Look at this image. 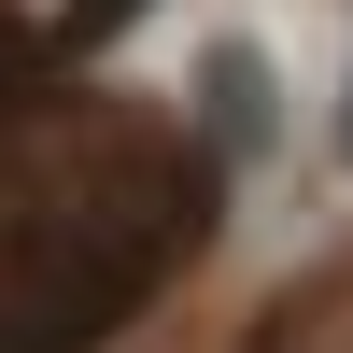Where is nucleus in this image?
I'll list each match as a JSON object with an SVG mask.
<instances>
[{"label":"nucleus","mask_w":353,"mask_h":353,"mask_svg":"<svg viewBox=\"0 0 353 353\" xmlns=\"http://www.w3.org/2000/svg\"><path fill=\"white\" fill-rule=\"evenodd\" d=\"M141 0H0V71H57V57H85L99 28H128Z\"/></svg>","instance_id":"obj_2"},{"label":"nucleus","mask_w":353,"mask_h":353,"mask_svg":"<svg viewBox=\"0 0 353 353\" xmlns=\"http://www.w3.org/2000/svg\"><path fill=\"white\" fill-rule=\"evenodd\" d=\"M198 99H212V156H254V141H269V71H254L241 43L198 71Z\"/></svg>","instance_id":"obj_3"},{"label":"nucleus","mask_w":353,"mask_h":353,"mask_svg":"<svg viewBox=\"0 0 353 353\" xmlns=\"http://www.w3.org/2000/svg\"><path fill=\"white\" fill-rule=\"evenodd\" d=\"M226 156L156 99L0 71V353H99L212 241Z\"/></svg>","instance_id":"obj_1"},{"label":"nucleus","mask_w":353,"mask_h":353,"mask_svg":"<svg viewBox=\"0 0 353 353\" xmlns=\"http://www.w3.org/2000/svg\"><path fill=\"white\" fill-rule=\"evenodd\" d=\"M339 156H353V99H339Z\"/></svg>","instance_id":"obj_4"}]
</instances>
